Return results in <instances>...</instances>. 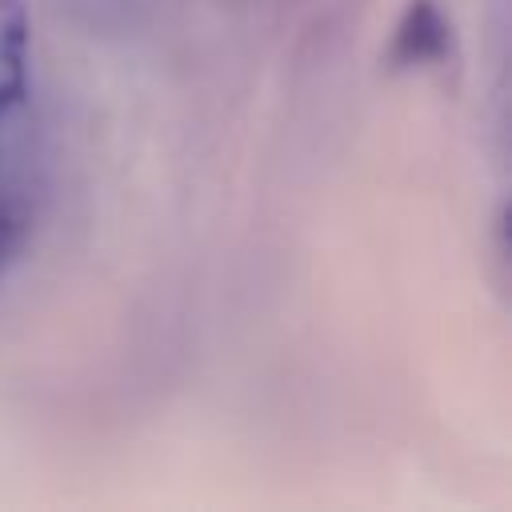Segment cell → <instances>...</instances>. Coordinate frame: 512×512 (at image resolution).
<instances>
[{
  "label": "cell",
  "instance_id": "cell-1",
  "mask_svg": "<svg viewBox=\"0 0 512 512\" xmlns=\"http://www.w3.org/2000/svg\"><path fill=\"white\" fill-rule=\"evenodd\" d=\"M448 44H452V32H448V20L444 12L432 4V0H412L396 24V36H392V64L400 68H412V64H436L448 56Z\"/></svg>",
  "mask_w": 512,
  "mask_h": 512
},
{
  "label": "cell",
  "instance_id": "cell-2",
  "mask_svg": "<svg viewBox=\"0 0 512 512\" xmlns=\"http://www.w3.org/2000/svg\"><path fill=\"white\" fill-rule=\"evenodd\" d=\"M28 92V8L0 0V120L24 104Z\"/></svg>",
  "mask_w": 512,
  "mask_h": 512
},
{
  "label": "cell",
  "instance_id": "cell-3",
  "mask_svg": "<svg viewBox=\"0 0 512 512\" xmlns=\"http://www.w3.org/2000/svg\"><path fill=\"white\" fill-rule=\"evenodd\" d=\"M16 244H20V216H16L12 204L0 200V268L8 264V256L16 252Z\"/></svg>",
  "mask_w": 512,
  "mask_h": 512
}]
</instances>
